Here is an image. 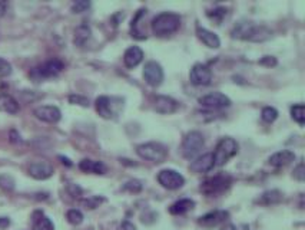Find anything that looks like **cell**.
<instances>
[{"label": "cell", "instance_id": "1", "mask_svg": "<svg viewBox=\"0 0 305 230\" xmlns=\"http://www.w3.org/2000/svg\"><path fill=\"white\" fill-rule=\"evenodd\" d=\"M231 36L248 42H265L272 36V30L264 25H255L252 22H239L232 29Z\"/></svg>", "mask_w": 305, "mask_h": 230}, {"label": "cell", "instance_id": "2", "mask_svg": "<svg viewBox=\"0 0 305 230\" xmlns=\"http://www.w3.org/2000/svg\"><path fill=\"white\" fill-rule=\"evenodd\" d=\"M181 16L176 14V13H169V12H163L159 13L158 16L153 17L152 23H151V27H152V32L155 36L158 38H166L172 33H175L179 26H181Z\"/></svg>", "mask_w": 305, "mask_h": 230}, {"label": "cell", "instance_id": "3", "mask_svg": "<svg viewBox=\"0 0 305 230\" xmlns=\"http://www.w3.org/2000/svg\"><path fill=\"white\" fill-rule=\"evenodd\" d=\"M231 184L232 179L229 176L218 174V176L208 177L204 180L199 186V190L208 197H217V196H221L222 193L227 192L231 187Z\"/></svg>", "mask_w": 305, "mask_h": 230}, {"label": "cell", "instance_id": "4", "mask_svg": "<svg viewBox=\"0 0 305 230\" xmlns=\"http://www.w3.org/2000/svg\"><path fill=\"white\" fill-rule=\"evenodd\" d=\"M65 69V65L61 59H50L45 64L39 65L29 72V77L33 82H42L45 79L56 78Z\"/></svg>", "mask_w": 305, "mask_h": 230}, {"label": "cell", "instance_id": "5", "mask_svg": "<svg viewBox=\"0 0 305 230\" xmlns=\"http://www.w3.org/2000/svg\"><path fill=\"white\" fill-rule=\"evenodd\" d=\"M238 153V144L233 138H221L212 153V158H214V164L215 166H225L233 155H236Z\"/></svg>", "mask_w": 305, "mask_h": 230}, {"label": "cell", "instance_id": "6", "mask_svg": "<svg viewBox=\"0 0 305 230\" xmlns=\"http://www.w3.org/2000/svg\"><path fill=\"white\" fill-rule=\"evenodd\" d=\"M96 113H98L103 119H115L123 107V100L115 98V97H99L95 103Z\"/></svg>", "mask_w": 305, "mask_h": 230}, {"label": "cell", "instance_id": "7", "mask_svg": "<svg viewBox=\"0 0 305 230\" xmlns=\"http://www.w3.org/2000/svg\"><path fill=\"white\" fill-rule=\"evenodd\" d=\"M136 153L144 160L162 163L168 157V148L160 142H145L136 147Z\"/></svg>", "mask_w": 305, "mask_h": 230}, {"label": "cell", "instance_id": "8", "mask_svg": "<svg viewBox=\"0 0 305 230\" xmlns=\"http://www.w3.org/2000/svg\"><path fill=\"white\" fill-rule=\"evenodd\" d=\"M204 145H205L204 135L199 131H191L185 135L182 141V155L188 160H192L202 151Z\"/></svg>", "mask_w": 305, "mask_h": 230}, {"label": "cell", "instance_id": "9", "mask_svg": "<svg viewBox=\"0 0 305 230\" xmlns=\"http://www.w3.org/2000/svg\"><path fill=\"white\" fill-rule=\"evenodd\" d=\"M158 181L162 187H165V189H168V190L181 189L183 184H185V179H183L182 174H179L178 171L171 170V168H166V170L159 171Z\"/></svg>", "mask_w": 305, "mask_h": 230}, {"label": "cell", "instance_id": "10", "mask_svg": "<svg viewBox=\"0 0 305 230\" xmlns=\"http://www.w3.org/2000/svg\"><path fill=\"white\" fill-rule=\"evenodd\" d=\"M199 104L208 110H222L231 105V100L221 92H211L199 98Z\"/></svg>", "mask_w": 305, "mask_h": 230}, {"label": "cell", "instance_id": "11", "mask_svg": "<svg viewBox=\"0 0 305 230\" xmlns=\"http://www.w3.org/2000/svg\"><path fill=\"white\" fill-rule=\"evenodd\" d=\"M189 79L196 87H207L212 81V72L204 64H195L189 72Z\"/></svg>", "mask_w": 305, "mask_h": 230}, {"label": "cell", "instance_id": "12", "mask_svg": "<svg viewBox=\"0 0 305 230\" xmlns=\"http://www.w3.org/2000/svg\"><path fill=\"white\" fill-rule=\"evenodd\" d=\"M33 115L36 116L37 119L43 121V122H48V124H56L59 122L62 118L61 110L55 105H42V107H37L33 111Z\"/></svg>", "mask_w": 305, "mask_h": 230}, {"label": "cell", "instance_id": "13", "mask_svg": "<svg viewBox=\"0 0 305 230\" xmlns=\"http://www.w3.org/2000/svg\"><path fill=\"white\" fill-rule=\"evenodd\" d=\"M228 218H229V213L227 210H215V212L201 216L198 219V225L205 229H212V228H217L222 223H225V220Z\"/></svg>", "mask_w": 305, "mask_h": 230}, {"label": "cell", "instance_id": "14", "mask_svg": "<svg viewBox=\"0 0 305 230\" xmlns=\"http://www.w3.org/2000/svg\"><path fill=\"white\" fill-rule=\"evenodd\" d=\"M144 78L147 81L148 85L151 87H159L163 81V71H162V66L155 62V61H151L145 65L144 68Z\"/></svg>", "mask_w": 305, "mask_h": 230}, {"label": "cell", "instance_id": "15", "mask_svg": "<svg viewBox=\"0 0 305 230\" xmlns=\"http://www.w3.org/2000/svg\"><path fill=\"white\" fill-rule=\"evenodd\" d=\"M30 177L36 180H48L53 176V167L48 161H33L27 167Z\"/></svg>", "mask_w": 305, "mask_h": 230}, {"label": "cell", "instance_id": "16", "mask_svg": "<svg viewBox=\"0 0 305 230\" xmlns=\"http://www.w3.org/2000/svg\"><path fill=\"white\" fill-rule=\"evenodd\" d=\"M155 111L159 114H173L178 108H179V104L178 101H175L171 97H166V95H158L155 98V105H153Z\"/></svg>", "mask_w": 305, "mask_h": 230}, {"label": "cell", "instance_id": "17", "mask_svg": "<svg viewBox=\"0 0 305 230\" xmlns=\"http://www.w3.org/2000/svg\"><path fill=\"white\" fill-rule=\"evenodd\" d=\"M214 158H212V153L204 154V155H199L196 157L195 160L189 164V170L194 171L196 174H201V173H208L214 168Z\"/></svg>", "mask_w": 305, "mask_h": 230}, {"label": "cell", "instance_id": "18", "mask_svg": "<svg viewBox=\"0 0 305 230\" xmlns=\"http://www.w3.org/2000/svg\"><path fill=\"white\" fill-rule=\"evenodd\" d=\"M196 36L199 38V40H201L205 46L211 48V49H218L221 46V40L220 38H218V35L214 33V32H211V30H208L205 27L196 26Z\"/></svg>", "mask_w": 305, "mask_h": 230}, {"label": "cell", "instance_id": "19", "mask_svg": "<svg viewBox=\"0 0 305 230\" xmlns=\"http://www.w3.org/2000/svg\"><path fill=\"white\" fill-rule=\"evenodd\" d=\"M142 59H144V52H142V49H141L139 46H131V48H128L126 52H125V55H123V64H125L126 68H129V69L138 66V65L142 62Z\"/></svg>", "mask_w": 305, "mask_h": 230}, {"label": "cell", "instance_id": "20", "mask_svg": "<svg viewBox=\"0 0 305 230\" xmlns=\"http://www.w3.org/2000/svg\"><path fill=\"white\" fill-rule=\"evenodd\" d=\"M294 160H295V154H294L293 151H290V150H282V151L272 154V155L269 157L268 163L269 166L280 168V167H285L288 166V164H291Z\"/></svg>", "mask_w": 305, "mask_h": 230}, {"label": "cell", "instance_id": "21", "mask_svg": "<svg viewBox=\"0 0 305 230\" xmlns=\"http://www.w3.org/2000/svg\"><path fill=\"white\" fill-rule=\"evenodd\" d=\"M79 168L87 173V174H105L106 173V166L102 161H96V160H89L85 158L79 163Z\"/></svg>", "mask_w": 305, "mask_h": 230}, {"label": "cell", "instance_id": "22", "mask_svg": "<svg viewBox=\"0 0 305 230\" xmlns=\"http://www.w3.org/2000/svg\"><path fill=\"white\" fill-rule=\"evenodd\" d=\"M32 228L33 230H55L52 220L40 210H36L32 215Z\"/></svg>", "mask_w": 305, "mask_h": 230}, {"label": "cell", "instance_id": "23", "mask_svg": "<svg viewBox=\"0 0 305 230\" xmlns=\"http://www.w3.org/2000/svg\"><path fill=\"white\" fill-rule=\"evenodd\" d=\"M19 103L9 94H0V111L6 114L14 115L19 113Z\"/></svg>", "mask_w": 305, "mask_h": 230}, {"label": "cell", "instance_id": "24", "mask_svg": "<svg viewBox=\"0 0 305 230\" xmlns=\"http://www.w3.org/2000/svg\"><path fill=\"white\" fill-rule=\"evenodd\" d=\"M194 207H195V202H194V200H191V199H182V200L175 202V203L169 207V213L173 215V216H179V215L188 213V212L192 210Z\"/></svg>", "mask_w": 305, "mask_h": 230}, {"label": "cell", "instance_id": "25", "mask_svg": "<svg viewBox=\"0 0 305 230\" xmlns=\"http://www.w3.org/2000/svg\"><path fill=\"white\" fill-rule=\"evenodd\" d=\"M90 35H92V30H90L89 26L85 25V23L77 26V27L75 29V35H74L75 45L79 46V48L85 46L86 43H87V40L90 39Z\"/></svg>", "mask_w": 305, "mask_h": 230}, {"label": "cell", "instance_id": "26", "mask_svg": "<svg viewBox=\"0 0 305 230\" xmlns=\"http://www.w3.org/2000/svg\"><path fill=\"white\" fill-rule=\"evenodd\" d=\"M281 202H282V193L280 190H268V192L262 193V196L256 200L258 205L262 206L278 205Z\"/></svg>", "mask_w": 305, "mask_h": 230}, {"label": "cell", "instance_id": "27", "mask_svg": "<svg viewBox=\"0 0 305 230\" xmlns=\"http://www.w3.org/2000/svg\"><path fill=\"white\" fill-rule=\"evenodd\" d=\"M105 202H106V199L102 197V196H90L87 199L80 200V205L83 206L85 209H87V210H95V209H98L99 206L102 205V203H105Z\"/></svg>", "mask_w": 305, "mask_h": 230}, {"label": "cell", "instance_id": "28", "mask_svg": "<svg viewBox=\"0 0 305 230\" xmlns=\"http://www.w3.org/2000/svg\"><path fill=\"white\" fill-rule=\"evenodd\" d=\"M291 116L295 122H298V125L304 127L305 122V108L303 104H297L291 107Z\"/></svg>", "mask_w": 305, "mask_h": 230}, {"label": "cell", "instance_id": "29", "mask_svg": "<svg viewBox=\"0 0 305 230\" xmlns=\"http://www.w3.org/2000/svg\"><path fill=\"white\" fill-rule=\"evenodd\" d=\"M227 13H228V10H227L225 7H215V9H212V10H208L207 16L211 20H214L217 25H221V22H222V19L227 16Z\"/></svg>", "mask_w": 305, "mask_h": 230}, {"label": "cell", "instance_id": "30", "mask_svg": "<svg viewBox=\"0 0 305 230\" xmlns=\"http://www.w3.org/2000/svg\"><path fill=\"white\" fill-rule=\"evenodd\" d=\"M66 219H68V222H69L71 225L77 226V225H80V223L83 222V215H82V212H79V210H76V209H72V210H69V212L66 213Z\"/></svg>", "mask_w": 305, "mask_h": 230}, {"label": "cell", "instance_id": "31", "mask_svg": "<svg viewBox=\"0 0 305 230\" xmlns=\"http://www.w3.org/2000/svg\"><path fill=\"white\" fill-rule=\"evenodd\" d=\"M261 116H262V119H264L265 122L271 124V122H274V121L278 118V111H277L275 108H272V107H265V108L262 110V113H261Z\"/></svg>", "mask_w": 305, "mask_h": 230}, {"label": "cell", "instance_id": "32", "mask_svg": "<svg viewBox=\"0 0 305 230\" xmlns=\"http://www.w3.org/2000/svg\"><path fill=\"white\" fill-rule=\"evenodd\" d=\"M142 183L139 181V180H129L125 186H123V190L125 192H129V193H141L142 192Z\"/></svg>", "mask_w": 305, "mask_h": 230}, {"label": "cell", "instance_id": "33", "mask_svg": "<svg viewBox=\"0 0 305 230\" xmlns=\"http://www.w3.org/2000/svg\"><path fill=\"white\" fill-rule=\"evenodd\" d=\"M90 7V1H86V0H79V1H75L72 4V12L74 13H83Z\"/></svg>", "mask_w": 305, "mask_h": 230}, {"label": "cell", "instance_id": "34", "mask_svg": "<svg viewBox=\"0 0 305 230\" xmlns=\"http://www.w3.org/2000/svg\"><path fill=\"white\" fill-rule=\"evenodd\" d=\"M12 74V65L9 64L6 59L0 58V78L9 77Z\"/></svg>", "mask_w": 305, "mask_h": 230}, {"label": "cell", "instance_id": "35", "mask_svg": "<svg viewBox=\"0 0 305 230\" xmlns=\"http://www.w3.org/2000/svg\"><path fill=\"white\" fill-rule=\"evenodd\" d=\"M0 187L10 192L14 189V181L10 176H0Z\"/></svg>", "mask_w": 305, "mask_h": 230}, {"label": "cell", "instance_id": "36", "mask_svg": "<svg viewBox=\"0 0 305 230\" xmlns=\"http://www.w3.org/2000/svg\"><path fill=\"white\" fill-rule=\"evenodd\" d=\"M69 103L74 105H80V107H89V100L82 97V95H71L69 97Z\"/></svg>", "mask_w": 305, "mask_h": 230}, {"label": "cell", "instance_id": "37", "mask_svg": "<svg viewBox=\"0 0 305 230\" xmlns=\"http://www.w3.org/2000/svg\"><path fill=\"white\" fill-rule=\"evenodd\" d=\"M293 176H294V179H297V180H298V181H304V180H305L304 163H300L298 166L294 168Z\"/></svg>", "mask_w": 305, "mask_h": 230}, {"label": "cell", "instance_id": "38", "mask_svg": "<svg viewBox=\"0 0 305 230\" xmlns=\"http://www.w3.org/2000/svg\"><path fill=\"white\" fill-rule=\"evenodd\" d=\"M258 64L264 65V66H275L278 62H277V59L274 56H264L262 59H259Z\"/></svg>", "mask_w": 305, "mask_h": 230}, {"label": "cell", "instance_id": "39", "mask_svg": "<svg viewBox=\"0 0 305 230\" xmlns=\"http://www.w3.org/2000/svg\"><path fill=\"white\" fill-rule=\"evenodd\" d=\"M116 230H136V228H135L134 223H131L129 220H123Z\"/></svg>", "mask_w": 305, "mask_h": 230}, {"label": "cell", "instance_id": "40", "mask_svg": "<svg viewBox=\"0 0 305 230\" xmlns=\"http://www.w3.org/2000/svg\"><path fill=\"white\" fill-rule=\"evenodd\" d=\"M68 190H69V193L74 196V197H77V196H80V193H82V190L77 187V186H75V184H69L68 186Z\"/></svg>", "mask_w": 305, "mask_h": 230}, {"label": "cell", "instance_id": "41", "mask_svg": "<svg viewBox=\"0 0 305 230\" xmlns=\"http://www.w3.org/2000/svg\"><path fill=\"white\" fill-rule=\"evenodd\" d=\"M9 225H10V220H9V219H7V218H0V230L9 228Z\"/></svg>", "mask_w": 305, "mask_h": 230}, {"label": "cell", "instance_id": "42", "mask_svg": "<svg viewBox=\"0 0 305 230\" xmlns=\"http://www.w3.org/2000/svg\"><path fill=\"white\" fill-rule=\"evenodd\" d=\"M6 13V3L4 1H0V17Z\"/></svg>", "mask_w": 305, "mask_h": 230}, {"label": "cell", "instance_id": "43", "mask_svg": "<svg viewBox=\"0 0 305 230\" xmlns=\"http://www.w3.org/2000/svg\"><path fill=\"white\" fill-rule=\"evenodd\" d=\"M221 230H236V228H235L233 225H231V223H228V225H224V226L221 228Z\"/></svg>", "mask_w": 305, "mask_h": 230}, {"label": "cell", "instance_id": "44", "mask_svg": "<svg viewBox=\"0 0 305 230\" xmlns=\"http://www.w3.org/2000/svg\"><path fill=\"white\" fill-rule=\"evenodd\" d=\"M59 158H61L62 160V163H63V164H65V166H68V167H71L72 166V163H71V160H69V158H65V157H59Z\"/></svg>", "mask_w": 305, "mask_h": 230}]
</instances>
